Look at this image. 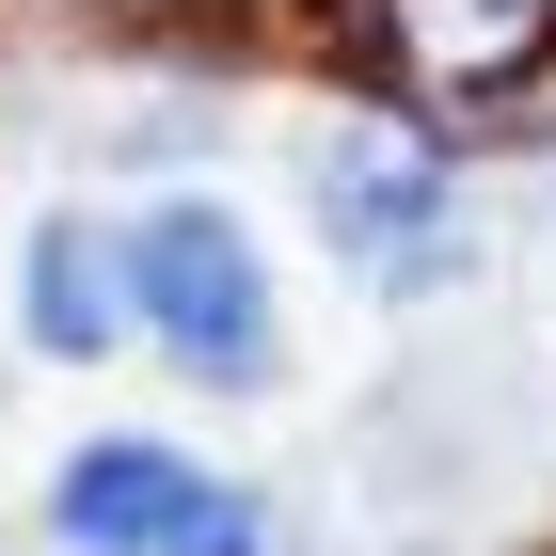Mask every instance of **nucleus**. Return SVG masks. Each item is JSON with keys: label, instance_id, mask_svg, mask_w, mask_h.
<instances>
[{"label": "nucleus", "instance_id": "2", "mask_svg": "<svg viewBox=\"0 0 556 556\" xmlns=\"http://www.w3.org/2000/svg\"><path fill=\"white\" fill-rule=\"evenodd\" d=\"M48 541L64 556H287V525H270L239 477L112 429V445H80V462L48 477Z\"/></svg>", "mask_w": 556, "mask_h": 556}, {"label": "nucleus", "instance_id": "3", "mask_svg": "<svg viewBox=\"0 0 556 556\" xmlns=\"http://www.w3.org/2000/svg\"><path fill=\"white\" fill-rule=\"evenodd\" d=\"M318 239H334L366 287H445L462 270V191H445V160L429 143H397V128H334L318 143Z\"/></svg>", "mask_w": 556, "mask_h": 556}, {"label": "nucleus", "instance_id": "1", "mask_svg": "<svg viewBox=\"0 0 556 556\" xmlns=\"http://www.w3.org/2000/svg\"><path fill=\"white\" fill-rule=\"evenodd\" d=\"M128 318L191 366V382H223V397H255L270 366H287L270 270H255V239H239V207H207V191H175V207L128 223Z\"/></svg>", "mask_w": 556, "mask_h": 556}, {"label": "nucleus", "instance_id": "4", "mask_svg": "<svg viewBox=\"0 0 556 556\" xmlns=\"http://www.w3.org/2000/svg\"><path fill=\"white\" fill-rule=\"evenodd\" d=\"M541 33H556V0H382V48H397L414 96H493V80H525Z\"/></svg>", "mask_w": 556, "mask_h": 556}, {"label": "nucleus", "instance_id": "5", "mask_svg": "<svg viewBox=\"0 0 556 556\" xmlns=\"http://www.w3.org/2000/svg\"><path fill=\"white\" fill-rule=\"evenodd\" d=\"M128 334V239H96V223H33V350H112Z\"/></svg>", "mask_w": 556, "mask_h": 556}]
</instances>
